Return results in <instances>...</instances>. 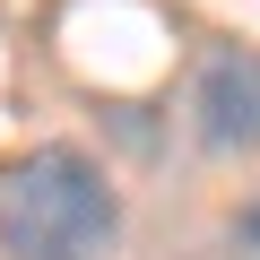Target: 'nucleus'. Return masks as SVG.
<instances>
[{
  "instance_id": "3",
  "label": "nucleus",
  "mask_w": 260,
  "mask_h": 260,
  "mask_svg": "<svg viewBox=\"0 0 260 260\" xmlns=\"http://www.w3.org/2000/svg\"><path fill=\"white\" fill-rule=\"evenodd\" d=\"M225 251H234V260H260V191L225 217Z\"/></svg>"
},
{
  "instance_id": "2",
  "label": "nucleus",
  "mask_w": 260,
  "mask_h": 260,
  "mask_svg": "<svg viewBox=\"0 0 260 260\" xmlns=\"http://www.w3.org/2000/svg\"><path fill=\"white\" fill-rule=\"evenodd\" d=\"M200 156H260V44H208L182 95Z\"/></svg>"
},
{
  "instance_id": "1",
  "label": "nucleus",
  "mask_w": 260,
  "mask_h": 260,
  "mask_svg": "<svg viewBox=\"0 0 260 260\" xmlns=\"http://www.w3.org/2000/svg\"><path fill=\"white\" fill-rule=\"evenodd\" d=\"M121 243V191L113 174L52 139L0 174V251L9 260H113Z\"/></svg>"
}]
</instances>
